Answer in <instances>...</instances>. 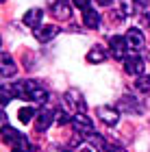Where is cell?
Here are the masks:
<instances>
[{
	"label": "cell",
	"instance_id": "obj_15",
	"mask_svg": "<svg viewBox=\"0 0 150 152\" xmlns=\"http://www.w3.org/2000/svg\"><path fill=\"white\" fill-rule=\"evenodd\" d=\"M87 61L94 65H98V63H105L107 61V52H105V48L102 46H94L89 52H87Z\"/></svg>",
	"mask_w": 150,
	"mask_h": 152
},
{
	"label": "cell",
	"instance_id": "obj_13",
	"mask_svg": "<svg viewBox=\"0 0 150 152\" xmlns=\"http://www.w3.org/2000/svg\"><path fill=\"white\" fill-rule=\"evenodd\" d=\"M18 72V65H15V61L11 59V54H2V70H0V74H2V78H13Z\"/></svg>",
	"mask_w": 150,
	"mask_h": 152
},
{
	"label": "cell",
	"instance_id": "obj_11",
	"mask_svg": "<svg viewBox=\"0 0 150 152\" xmlns=\"http://www.w3.org/2000/svg\"><path fill=\"white\" fill-rule=\"evenodd\" d=\"M42 18H44V11L37 9V7H33L31 11L24 13V24L29 26V28H37V26H42Z\"/></svg>",
	"mask_w": 150,
	"mask_h": 152
},
{
	"label": "cell",
	"instance_id": "obj_7",
	"mask_svg": "<svg viewBox=\"0 0 150 152\" xmlns=\"http://www.w3.org/2000/svg\"><path fill=\"white\" fill-rule=\"evenodd\" d=\"M54 117H57V111H52V109L48 107H44V109H39V113H37V120H35V126L39 133H44V130H48L52 124H54Z\"/></svg>",
	"mask_w": 150,
	"mask_h": 152
},
{
	"label": "cell",
	"instance_id": "obj_16",
	"mask_svg": "<svg viewBox=\"0 0 150 152\" xmlns=\"http://www.w3.org/2000/svg\"><path fill=\"white\" fill-rule=\"evenodd\" d=\"M37 113L39 111H35L33 107H22V109H20V113H18V120L22 124H29L31 120H35V117H37Z\"/></svg>",
	"mask_w": 150,
	"mask_h": 152
},
{
	"label": "cell",
	"instance_id": "obj_14",
	"mask_svg": "<svg viewBox=\"0 0 150 152\" xmlns=\"http://www.w3.org/2000/svg\"><path fill=\"white\" fill-rule=\"evenodd\" d=\"M11 152H39L37 146H33V143L29 141V137H24V135H20L15 141H13V150Z\"/></svg>",
	"mask_w": 150,
	"mask_h": 152
},
{
	"label": "cell",
	"instance_id": "obj_23",
	"mask_svg": "<svg viewBox=\"0 0 150 152\" xmlns=\"http://www.w3.org/2000/svg\"><path fill=\"white\" fill-rule=\"evenodd\" d=\"M96 2H98L100 7H109V4H111V2H113V0H96Z\"/></svg>",
	"mask_w": 150,
	"mask_h": 152
},
{
	"label": "cell",
	"instance_id": "obj_21",
	"mask_svg": "<svg viewBox=\"0 0 150 152\" xmlns=\"http://www.w3.org/2000/svg\"><path fill=\"white\" fill-rule=\"evenodd\" d=\"M105 152H126L122 146H115V143H107L105 146Z\"/></svg>",
	"mask_w": 150,
	"mask_h": 152
},
{
	"label": "cell",
	"instance_id": "obj_3",
	"mask_svg": "<svg viewBox=\"0 0 150 152\" xmlns=\"http://www.w3.org/2000/svg\"><path fill=\"white\" fill-rule=\"evenodd\" d=\"M98 120L105 124V126H118V122H120V111L115 107H109V104H102L98 107Z\"/></svg>",
	"mask_w": 150,
	"mask_h": 152
},
{
	"label": "cell",
	"instance_id": "obj_6",
	"mask_svg": "<svg viewBox=\"0 0 150 152\" xmlns=\"http://www.w3.org/2000/svg\"><path fill=\"white\" fill-rule=\"evenodd\" d=\"M33 35H35L37 41L48 44V41H52L54 37L59 35V26L57 24H42V26H37V28L33 31Z\"/></svg>",
	"mask_w": 150,
	"mask_h": 152
},
{
	"label": "cell",
	"instance_id": "obj_25",
	"mask_svg": "<svg viewBox=\"0 0 150 152\" xmlns=\"http://www.w3.org/2000/svg\"><path fill=\"white\" fill-rule=\"evenodd\" d=\"M59 152H70V150H59Z\"/></svg>",
	"mask_w": 150,
	"mask_h": 152
},
{
	"label": "cell",
	"instance_id": "obj_17",
	"mask_svg": "<svg viewBox=\"0 0 150 152\" xmlns=\"http://www.w3.org/2000/svg\"><path fill=\"white\" fill-rule=\"evenodd\" d=\"M135 89L141 91V94H148V91H150V76H148V74L137 76V78H135Z\"/></svg>",
	"mask_w": 150,
	"mask_h": 152
},
{
	"label": "cell",
	"instance_id": "obj_20",
	"mask_svg": "<svg viewBox=\"0 0 150 152\" xmlns=\"http://www.w3.org/2000/svg\"><path fill=\"white\" fill-rule=\"evenodd\" d=\"M57 122L59 124H67V122H72V117L67 113H63V111H57Z\"/></svg>",
	"mask_w": 150,
	"mask_h": 152
},
{
	"label": "cell",
	"instance_id": "obj_10",
	"mask_svg": "<svg viewBox=\"0 0 150 152\" xmlns=\"http://www.w3.org/2000/svg\"><path fill=\"white\" fill-rule=\"evenodd\" d=\"M65 100H67V104H70L74 111H78V113H85V98H83V94L78 91V89H70V91L65 94Z\"/></svg>",
	"mask_w": 150,
	"mask_h": 152
},
{
	"label": "cell",
	"instance_id": "obj_24",
	"mask_svg": "<svg viewBox=\"0 0 150 152\" xmlns=\"http://www.w3.org/2000/svg\"><path fill=\"white\" fill-rule=\"evenodd\" d=\"M135 2L141 4V7H148V4H150V0H135Z\"/></svg>",
	"mask_w": 150,
	"mask_h": 152
},
{
	"label": "cell",
	"instance_id": "obj_22",
	"mask_svg": "<svg viewBox=\"0 0 150 152\" xmlns=\"http://www.w3.org/2000/svg\"><path fill=\"white\" fill-rule=\"evenodd\" d=\"M72 2H74V7H78L80 11H85L87 7H89V0H72Z\"/></svg>",
	"mask_w": 150,
	"mask_h": 152
},
{
	"label": "cell",
	"instance_id": "obj_1",
	"mask_svg": "<svg viewBox=\"0 0 150 152\" xmlns=\"http://www.w3.org/2000/svg\"><path fill=\"white\" fill-rule=\"evenodd\" d=\"M13 94H15L18 98H24L29 102H37V104H44V102L50 98L48 89H44L37 80H33V78L18 80L15 85H13Z\"/></svg>",
	"mask_w": 150,
	"mask_h": 152
},
{
	"label": "cell",
	"instance_id": "obj_4",
	"mask_svg": "<svg viewBox=\"0 0 150 152\" xmlns=\"http://www.w3.org/2000/svg\"><path fill=\"white\" fill-rule=\"evenodd\" d=\"M109 50H111L113 59H126V50H128V44H126V37H120V35H113L109 37Z\"/></svg>",
	"mask_w": 150,
	"mask_h": 152
},
{
	"label": "cell",
	"instance_id": "obj_5",
	"mask_svg": "<svg viewBox=\"0 0 150 152\" xmlns=\"http://www.w3.org/2000/svg\"><path fill=\"white\" fill-rule=\"evenodd\" d=\"M50 11L59 22H65V20L72 18V0H54Z\"/></svg>",
	"mask_w": 150,
	"mask_h": 152
},
{
	"label": "cell",
	"instance_id": "obj_19",
	"mask_svg": "<svg viewBox=\"0 0 150 152\" xmlns=\"http://www.w3.org/2000/svg\"><path fill=\"white\" fill-rule=\"evenodd\" d=\"M0 91H2V107H7V104H9V100H11V96H15V94H11L13 87L2 85V89H0Z\"/></svg>",
	"mask_w": 150,
	"mask_h": 152
},
{
	"label": "cell",
	"instance_id": "obj_18",
	"mask_svg": "<svg viewBox=\"0 0 150 152\" xmlns=\"http://www.w3.org/2000/svg\"><path fill=\"white\" fill-rule=\"evenodd\" d=\"M120 13L124 18L133 15L135 13V0H120Z\"/></svg>",
	"mask_w": 150,
	"mask_h": 152
},
{
	"label": "cell",
	"instance_id": "obj_12",
	"mask_svg": "<svg viewBox=\"0 0 150 152\" xmlns=\"http://www.w3.org/2000/svg\"><path fill=\"white\" fill-rule=\"evenodd\" d=\"M83 24L87 26V28H98L100 26V13L94 9V7H87V9L83 11Z\"/></svg>",
	"mask_w": 150,
	"mask_h": 152
},
{
	"label": "cell",
	"instance_id": "obj_9",
	"mask_svg": "<svg viewBox=\"0 0 150 152\" xmlns=\"http://www.w3.org/2000/svg\"><path fill=\"white\" fill-rule=\"evenodd\" d=\"M144 67H146L144 59L137 57V54H133V57H126V59H124V70L131 74V76H141V74H144Z\"/></svg>",
	"mask_w": 150,
	"mask_h": 152
},
{
	"label": "cell",
	"instance_id": "obj_8",
	"mask_svg": "<svg viewBox=\"0 0 150 152\" xmlns=\"http://www.w3.org/2000/svg\"><path fill=\"white\" fill-rule=\"evenodd\" d=\"M126 44H128V48H131V50H141V48L146 46V37H144V33H141L139 28H128L126 31Z\"/></svg>",
	"mask_w": 150,
	"mask_h": 152
},
{
	"label": "cell",
	"instance_id": "obj_2",
	"mask_svg": "<svg viewBox=\"0 0 150 152\" xmlns=\"http://www.w3.org/2000/svg\"><path fill=\"white\" fill-rule=\"evenodd\" d=\"M72 126H74V130H76L78 135H83V139L96 135V128H94L91 120H89L85 113H76V115H74V117H72Z\"/></svg>",
	"mask_w": 150,
	"mask_h": 152
}]
</instances>
